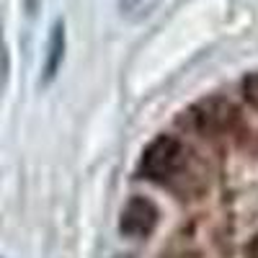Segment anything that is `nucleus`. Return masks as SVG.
Here are the masks:
<instances>
[{"mask_svg": "<svg viewBox=\"0 0 258 258\" xmlns=\"http://www.w3.org/2000/svg\"><path fill=\"white\" fill-rule=\"evenodd\" d=\"M245 124L240 106L225 96H207L178 116V129L204 145H222Z\"/></svg>", "mask_w": 258, "mask_h": 258, "instance_id": "nucleus-1", "label": "nucleus"}, {"mask_svg": "<svg viewBox=\"0 0 258 258\" xmlns=\"http://www.w3.org/2000/svg\"><path fill=\"white\" fill-rule=\"evenodd\" d=\"M188 145L176 135H158L145 147V153L137 165V176L153 183H170L186 163Z\"/></svg>", "mask_w": 258, "mask_h": 258, "instance_id": "nucleus-2", "label": "nucleus"}, {"mask_svg": "<svg viewBox=\"0 0 258 258\" xmlns=\"http://www.w3.org/2000/svg\"><path fill=\"white\" fill-rule=\"evenodd\" d=\"M158 207L153 199L147 197H129L124 209H121V217H119V230L124 238H147V235H153V230L158 227Z\"/></svg>", "mask_w": 258, "mask_h": 258, "instance_id": "nucleus-3", "label": "nucleus"}, {"mask_svg": "<svg viewBox=\"0 0 258 258\" xmlns=\"http://www.w3.org/2000/svg\"><path fill=\"white\" fill-rule=\"evenodd\" d=\"M64 44H68V39H64V24L62 21H54V26L49 31V41H47V54H44V68H41V80L44 83H52L62 68V59H64Z\"/></svg>", "mask_w": 258, "mask_h": 258, "instance_id": "nucleus-4", "label": "nucleus"}, {"mask_svg": "<svg viewBox=\"0 0 258 258\" xmlns=\"http://www.w3.org/2000/svg\"><path fill=\"white\" fill-rule=\"evenodd\" d=\"M116 3H119L121 16L132 18V21H140V18H145V16L153 13V11L158 8L160 0H116Z\"/></svg>", "mask_w": 258, "mask_h": 258, "instance_id": "nucleus-5", "label": "nucleus"}, {"mask_svg": "<svg viewBox=\"0 0 258 258\" xmlns=\"http://www.w3.org/2000/svg\"><path fill=\"white\" fill-rule=\"evenodd\" d=\"M243 96H245V101L253 106V109L258 111V73H250V75H245L243 78Z\"/></svg>", "mask_w": 258, "mask_h": 258, "instance_id": "nucleus-6", "label": "nucleus"}, {"mask_svg": "<svg viewBox=\"0 0 258 258\" xmlns=\"http://www.w3.org/2000/svg\"><path fill=\"white\" fill-rule=\"evenodd\" d=\"M245 253H248V258H258V232L248 240V250Z\"/></svg>", "mask_w": 258, "mask_h": 258, "instance_id": "nucleus-7", "label": "nucleus"}]
</instances>
